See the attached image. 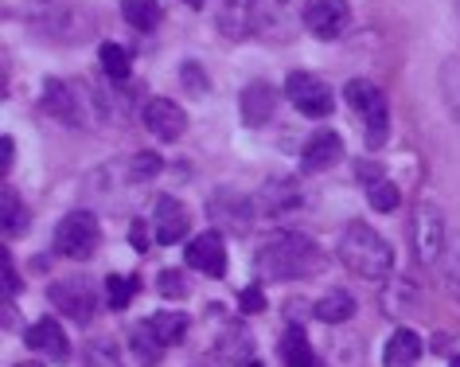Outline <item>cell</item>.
Listing matches in <instances>:
<instances>
[{
    "mask_svg": "<svg viewBox=\"0 0 460 367\" xmlns=\"http://www.w3.org/2000/svg\"><path fill=\"white\" fill-rule=\"evenodd\" d=\"M320 246L301 231H273L270 238H261V246L254 250V270L270 282H289V278H313L320 270Z\"/></svg>",
    "mask_w": 460,
    "mask_h": 367,
    "instance_id": "obj_1",
    "label": "cell"
},
{
    "mask_svg": "<svg viewBox=\"0 0 460 367\" xmlns=\"http://www.w3.org/2000/svg\"><path fill=\"white\" fill-rule=\"evenodd\" d=\"M340 262L351 273H359V278L378 282L390 273V266H394V250H390V243L375 231V227L348 223L340 235Z\"/></svg>",
    "mask_w": 460,
    "mask_h": 367,
    "instance_id": "obj_2",
    "label": "cell"
},
{
    "mask_svg": "<svg viewBox=\"0 0 460 367\" xmlns=\"http://www.w3.org/2000/svg\"><path fill=\"white\" fill-rule=\"evenodd\" d=\"M28 20L40 36L59 43H83L94 28V16L83 0H28Z\"/></svg>",
    "mask_w": 460,
    "mask_h": 367,
    "instance_id": "obj_3",
    "label": "cell"
},
{
    "mask_svg": "<svg viewBox=\"0 0 460 367\" xmlns=\"http://www.w3.org/2000/svg\"><path fill=\"white\" fill-rule=\"evenodd\" d=\"M343 98H348V106L355 110V118L363 121L367 130V145H383L386 141V130H390V110H386V98L383 90L375 83H367V78H351L348 86H343Z\"/></svg>",
    "mask_w": 460,
    "mask_h": 367,
    "instance_id": "obj_4",
    "label": "cell"
},
{
    "mask_svg": "<svg viewBox=\"0 0 460 367\" xmlns=\"http://www.w3.org/2000/svg\"><path fill=\"white\" fill-rule=\"evenodd\" d=\"M308 16V0H254V36L285 43Z\"/></svg>",
    "mask_w": 460,
    "mask_h": 367,
    "instance_id": "obj_5",
    "label": "cell"
},
{
    "mask_svg": "<svg viewBox=\"0 0 460 367\" xmlns=\"http://www.w3.org/2000/svg\"><path fill=\"white\" fill-rule=\"evenodd\" d=\"M98 243H102V231H98V219L90 211H71V215H63L59 227H55V250L71 262H86L98 250Z\"/></svg>",
    "mask_w": 460,
    "mask_h": 367,
    "instance_id": "obj_6",
    "label": "cell"
},
{
    "mask_svg": "<svg viewBox=\"0 0 460 367\" xmlns=\"http://www.w3.org/2000/svg\"><path fill=\"white\" fill-rule=\"evenodd\" d=\"M285 94H289V102L305 113V118H328L332 106H336L332 90L308 71H293L289 78H285Z\"/></svg>",
    "mask_w": 460,
    "mask_h": 367,
    "instance_id": "obj_7",
    "label": "cell"
},
{
    "mask_svg": "<svg viewBox=\"0 0 460 367\" xmlns=\"http://www.w3.org/2000/svg\"><path fill=\"white\" fill-rule=\"evenodd\" d=\"M445 243H448V231H445L441 211L437 208L413 211V258H418L421 266H433V262L445 255Z\"/></svg>",
    "mask_w": 460,
    "mask_h": 367,
    "instance_id": "obj_8",
    "label": "cell"
},
{
    "mask_svg": "<svg viewBox=\"0 0 460 367\" xmlns=\"http://www.w3.org/2000/svg\"><path fill=\"white\" fill-rule=\"evenodd\" d=\"M51 305L59 309L63 317H71L75 325H86L98 309V293L86 278H63L51 285Z\"/></svg>",
    "mask_w": 460,
    "mask_h": 367,
    "instance_id": "obj_9",
    "label": "cell"
},
{
    "mask_svg": "<svg viewBox=\"0 0 460 367\" xmlns=\"http://www.w3.org/2000/svg\"><path fill=\"white\" fill-rule=\"evenodd\" d=\"M40 102H43V110H48L51 118H59L63 125H86V118H83V86H71V83H63V78H48Z\"/></svg>",
    "mask_w": 460,
    "mask_h": 367,
    "instance_id": "obj_10",
    "label": "cell"
},
{
    "mask_svg": "<svg viewBox=\"0 0 460 367\" xmlns=\"http://www.w3.org/2000/svg\"><path fill=\"white\" fill-rule=\"evenodd\" d=\"M183 262H188L191 270L207 273V278H223L226 273V243H223V235L218 231L195 235L188 243V250H183Z\"/></svg>",
    "mask_w": 460,
    "mask_h": 367,
    "instance_id": "obj_11",
    "label": "cell"
},
{
    "mask_svg": "<svg viewBox=\"0 0 460 367\" xmlns=\"http://www.w3.org/2000/svg\"><path fill=\"white\" fill-rule=\"evenodd\" d=\"M351 24V8L348 0H316L308 4V16H305V28L313 31L316 40H340Z\"/></svg>",
    "mask_w": 460,
    "mask_h": 367,
    "instance_id": "obj_12",
    "label": "cell"
},
{
    "mask_svg": "<svg viewBox=\"0 0 460 367\" xmlns=\"http://www.w3.org/2000/svg\"><path fill=\"white\" fill-rule=\"evenodd\" d=\"M145 130L160 137V141H176L188 130V113H183L172 98H153L145 106Z\"/></svg>",
    "mask_w": 460,
    "mask_h": 367,
    "instance_id": "obj_13",
    "label": "cell"
},
{
    "mask_svg": "<svg viewBox=\"0 0 460 367\" xmlns=\"http://www.w3.org/2000/svg\"><path fill=\"white\" fill-rule=\"evenodd\" d=\"M153 227H156V243H180L191 231V211L176 196H160L153 211Z\"/></svg>",
    "mask_w": 460,
    "mask_h": 367,
    "instance_id": "obj_14",
    "label": "cell"
},
{
    "mask_svg": "<svg viewBox=\"0 0 460 367\" xmlns=\"http://www.w3.org/2000/svg\"><path fill=\"white\" fill-rule=\"evenodd\" d=\"M24 344L31 352H43V360H59L63 363L66 355H71V344H66L63 325L55 317H40L36 325L24 332Z\"/></svg>",
    "mask_w": 460,
    "mask_h": 367,
    "instance_id": "obj_15",
    "label": "cell"
},
{
    "mask_svg": "<svg viewBox=\"0 0 460 367\" xmlns=\"http://www.w3.org/2000/svg\"><path fill=\"white\" fill-rule=\"evenodd\" d=\"M215 24L230 40L254 36V0H215Z\"/></svg>",
    "mask_w": 460,
    "mask_h": 367,
    "instance_id": "obj_16",
    "label": "cell"
},
{
    "mask_svg": "<svg viewBox=\"0 0 460 367\" xmlns=\"http://www.w3.org/2000/svg\"><path fill=\"white\" fill-rule=\"evenodd\" d=\"M340 157H343V141H340V133L320 130V133L308 137V145H305V153H301V165H305V172H324V168L336 165Z\"/></svg>",
    "mask_w": 460,
    "mask_h": 367,
    "instance_id": "obj_17",
    "label": "cell"
},
{
    "mask_svg": "<svg viewBox=\"0 0 460 367\" xmlns=\"http://www.w3.org/2000/svg\"><path fill=\"white\" fill-rule=\"evenodd\" d=\"M273 110H278V90H273L270 83H250L243 90V118L246 125H266L273 118Z\"/></svg>",
    "mask_w": 460,
    "mask_h": 367,
    "instance_id": "obj_18",
    "label": "cell"
},
{
    "mask_svg": "<svg viewBox=\"0 0 460 367\" xmlns=\"http://www.w3.org/2000/svg\"><path fill=\"white\" fill-rule=\"evenodd\" d=\"M421 360V336L410 328H398L383 348V367H413Z\"/></svg>",
    "mask_w": 460,
    "mask_h": 367,
    "instance_id": "obj_19",
    "label": "cell"
},
{
    "mask_svg": "<svg viewBox=\"0 0 460 367\" xmlns=\"http://www.w3.org/2000/svg\"><path fill=\"white\" fill-rule=\"evenodd\" d=\"M296 184H289V180H270L266 188H261V196H258V208H261V215H281V211H289V208H296Z\"/></svg>",
    "mask_w": 460,
    "mask_h": 367,
    "instance_id": "obj_20",
    "label": "cell"
},
{
    "mask_svg": "<svg viewBox=\"0 0 460 367\" xmlns=\"http://www.w3.org/2000/svg\"><path fill=\"white\" fill-rule=\"evenodd\" d=\"M238 211H250L238 192H215L211 196V219L215 223H234V231H243L250 223V215H238Z\"/></svg>",
    "mask_w": 460,
    "mask_h": 367,
    "instance_id": "obj_21",
    "label": "cell"
},
{
    "mask_svg": "<svg viewBox=\"0 0 460 367\" xmlns=\"http://www.w3.org/2000/svg\"><path fill=\"white\" fill-rule=\"evenodd\" d=\"M281 355H285V363H289V367H324L301 328H289L281 336Z\"/></svg>",
    "mask_w": 460,
    "mask_h": 367,
    "instance_id": "obj_22",
    "label": "cell"
},
{
    "mask_svg": "<svg viewBox=\"0 0 460 367\" xmlns=\"http://www.w3.org/2000/svg\"><path fill=\"white\" fill-rule=\"evenodd\" d=\"M351 313H355V297L348 290H328L316 301V317L324 320V325H343Z\"/></svg>",
    "mask_w": 460,
    "mask_h": 367,
    "instance_id": "obj_23",
    "label": "cell"
},
{
    "mask_svg": "<svg viewBox=\"0 0 460 367\" xmlns=\"http://www.w3.org/2000/svg\"><path fill=\"white\" fill-rule=\"evenodd\" d=\"M145 325H148V332H153L160 344H164V348H172V344L183 340V332H188L191 320L183 313H156V317H148Z\"/></svg>",
    "mask_w": 460,
    "mask_h": 367,
    "instance_id": "obj_24",
    "label": "cell"
},
{
    "mask_svg": "<svg viewBox=\"0 0 460 367\" xmlns=\"http://www.w3.org/2000/svg\"><path fill=\"white\" fill-rule=\"evenodd\" d=\"M121 16L137 31H153L160 24V4L156 0H121Z\"/></svg>",
    "mask_w": 460,
    "mask_h": 367,
    "instance_id": "obj_25",
    "label": "cell"
},
{
    "mask_svg": "<svg viewBox=\"0 0 460 367\" xmlns=\"http://www.w3.org/2000/svg\"><path fill=\"white\" fill-rule=\"evenodd\" d=\"M137 290H141V282H137L133 273H106V305L118 309V313L133 301Z\"/></svg>",
    "mask_w": 460,
    "mask_h": 367,
    "instance_id": "obj_26",
    "label": "cell"
},
{
    "mask_svg": "<svg viewBox=\"0 0 460 367\" xmlns=\"http://www.w3.org/2000/svg\"><path fill=\"white\" fill-rule=\"evenodd\" d=\"M441 94H445L448 110H453L456 121H460V55L441 63Z\"/></svg>",
    "mask_w": 460,
    "mask_h": 367,
    "instance_id": "obj_27",
    "label": "cell"
},
{
    "mask_svg": "<svg viewBox=\"0 0 460 367\" xmlns=\"http://www.w3.org/2000/svg\"><path fill=\"white\" fill-rule=\"evenodd\" d=\"M102 71H106L110 78H118V83H125L133 71V63H129V51L118 48V43H106L102 48Z\"/></svg>",
    "mask_w": 460,
    "mask_h": 367,
    "instance_id": "obj_28",
    "label": "cell"
},
{
    "mask_svg": "<svg viewBox=\"0 0 460 367\" xmlns=\"http://www.w3.org/2000/svg\"><path fill=\"white\" fill-rule=\"evenodd\" d=\"M445 285H448V293L460 301V231L456 235H448V243H445Z\"/></svg>",
    "mask_w": 460,
    "mask_h": 367,
    "instance_id": "obj_29",
    "label": "cell"
},
{
    "mask_svg": "<svg viewBox=\"0 0 460 367\" xmlns=\"http://www.w3.org/2000/svg\"><path fill=\"white\" fill-rule=\"evenodd\" d=\"M0 203H4V235H20L28 227V211H24V203H20V196L13 188H4Z\"/></svg>",
    "mask_w": 460,
    "mask_h": 367,
    "instance_id": "obj_30",
    "label": "cell"
},
{
    "mask_svg": "<svg viewBox=\"0 0 460 367\" xmlns=\"http://www.w3.org/2000/svg\"><path fill=\"white\" fill-rule=\"evenodd\" d=\"M367 200H371L375 211H394L402 196L390 180H367Z\"/></svg>",
    "mask_w": 460,
    "mask_h": 367,
    "instance_id": "obj_31",
    "label": "cell"
},
{
    "mask_svg": "<svg viewBox=\"0 0 460 367\" xmlns=\"http://www.w3.org/2000/svg\"><path fill=\"white\" fill-rule=\"evenodd\" d=\"M86 367H121L118 344L113 340H90L86 344Z\"/></svg>",
    "mask_w": 460,
    "mask_h": 367,
    "instance_id": "obj_32",
    "label": "cell"
},
{
    "mask_svg": "<svg viewBox=\"0 0 460 367\" xmlns=\"http://www.w3.org/2000/svg\"><path fill=\"white\" fill-rule=\"evenodd\" d=\"M133 352L141 355L145 363H156L160 352H164V344H160L153 332H148V325H141V328H133Z\"/></svg>",
    "mask_w": 460,
    "mask_h": 367,
    "instance_id": "obj_33",
    "label": "cell"
},
{
    "mask_svg": "<svg viewBox=\"0 0 460 367\" xmlns=\"http://www.w3.org/2000/svg\"><path fill=\"white\" fill-rule=\"evenodd\" d=\"M156 172H160V157H153V153H141V157L129 160V180H133V184L153 180Z\"/></svg>",
    "mask_w": 460,
    "mask_h": 367,
    "instance_id": "obj_34",
    "label": "cell"
},
{
    "mask_svg": "<svg viewBox=\"0 0 460 367\" xmlns=\"http://www.w3.org/2000/svg\"><path fill=\"white\" fill-rule=\"evenodd\" d=\"M160 293H164V297H183V293H188L180 270H164V273H160Z\"/></svg>",
    "mask_w": 460,
    "mask_h": 367,
    "instance_id": "obj_35",
    "label": "cell"
},
{
    "mask_svg": "<svg viewBox=\"0 0 460 367\" xmlns=\"http://www.w3.org/2000/svg\"><path fill=\"white\" fill-rule=\"evenodd\" d=\"M238 305H243V313H261V309H266V293H261L258 285H250V290L238 293Z\"/></svg>",
    "mask_w": 460,
    "mask_h": 367,
    "instance_id": "obj_36",
    "label": "cell"
},
{
    "mask_svg": "<svg viewBox=\"0 0 460 367\" xmlns=\"http://www.w3.org/2000/svg\"><path fill=\"white\" fill-rule=\"evenodd\" d=\"M183 83H188L191 94H207V75H203V71H195V63L183 67Z\"/></svg>",
    "mask_w": 460,
    "mask_h": 367,
    "instance_id": "obj_37",
    "label": "cell"
},
{
    "mask_svg": "<svg viewBox=\"0 0 460 367\" xmlns=\"http://www.w3.org/2000/svg\"><path fill=\"white\" fill-rule=\"evenodd\" d=\"M129 246L137 250V255H145V250H148V227H145L141 219L129 227Z\"/></svg>",
    "mask_w": 460,
    "mask_h": 367,
    "instance_id": "obj_38",
    "label": "cell"
},
{
    "mask_svg": "<svg viewBox=\"0 0 460 367\" xmlns=\"http://www.w3.org/2000/svg\"><path fill=\"white\" fill-rule=\"evenodd\" d=\"M13 157H16L13 137H0V172H8V168H13Z\"/></svg>",
    "mask_w": 460,
    "mask_h": 367,
    "instance_id": "obj_39",
    "label": "cell"
},
{
    "mask_svg": "<svg viewBox=\"0 0 460 367\" xmlns=\"http://www.w3.org/2000/svg\"><path fill=\"white\" fill-rule=\"evenodd\" d=\"M20 290V278L13 273V266H8V258H4V297H13Z\"/></svg>",
    "mask_w": 460,
    "mask_h": 367,
    "instance_id": "obj_40",
    "label": "cell"
},
{
    "mask_svg": "<svg viewBox=\"0 0 460 367\" xmlns=\"http://www.w3.org/2000/svg\"><path fill=\"white\" fill-rule=\"evenodd\" d=\"M183 4H188V8H203L207 0H183Z\"/></svg>",
    "mask_w": 460,
    "mask_h": 367,
    "instance_id": "obj_41",
    "label": "cell"
},
{
    "mask_svg": "<svg viewBox=\"0 0 460 367\" xmlns=\"http://www.w3.org/2000/svg\"><path fill=\"white\" fill-rule=\"evenodd\" d=\"M448 367H460V355H453V360H448Z\"/></svg>",
    "mask_w": 460,
    "mask_h": 367,
    "instance_id": "obj_42",
    "label": "cell"
},
{
    "mask_svg": "<svg viewBox=\"0 0 460 367\" xmlns=\"http://www.w3.org/2000/svg\"><path fill=\"white\" fill-rule=\"evenodd\" d=\"M243 367H261V363H258V360H246V363H243Z\"/></svg>",
    "mask_w": 460,
    "mask_h": 367,
    "instance_id": "obj_43",
    "label": "cell"
},
{
    "mask_svg": "<svg viewBox=\"0 0 460 367\" xmlns=\"http://www.w3.org/2000/svg\"><path fill=\"white\" fill-rule=\"evenodd\" d=\"M13 367H43V363H13Z\"/></svg>",
    "mask_w": 460,
    "mask_h": 367,
    "instance_id": "obj_44",
    "label": "cell"
},
{
    "mask_svg": "<svg viewBox=\"0 0 460 367\" xmlns=\"http://www.w3.org/2000/svg\"><path fill=\"white\" fill-rule=\"evenodd\" d=\"M456 8H460V4H456Z\"/></svg>",
    "mask_w": 460,
    "mask_h": 367,
    "instance_id": "obj_45",
    "label": "cell"
}]
</instances>
